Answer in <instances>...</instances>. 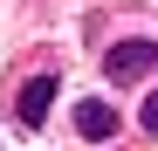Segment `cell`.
Returning a JSON list of instances; mask_svg holds the SVG:
<instances>
[{
  "label": "cell",
  "instance_id": "cell-4",
  "mask_svg": "<svg viewBox=\"0 0 158 151\" xmlns=\"http://www.w3.org/2000/svg\"><path fill=\"white\" fill-rule=\"evenodd\" d=\"M144 131H158V89L144 96Z\"/></svg>",
  "mask_w": 158,
  "mask_h": 151
},
{
  "label": "cell",
  "instance_id": "cell-2",
  "mask_svg": "<svg viewBox=\"0 0 158 151\" xmlns=\"http://www.w3.org/2000/svg\"><path fill=\"white\" fill-rule=\"evenodd\" d=\"M76 131H83L89 144H103V137H117V110L103 103V96H83V103H76Z\"/></svg>",
  "mask_w": 158,
  "mask_h": 151
},
{
  "label": "cell",
  "instance_id": "cell-1",
  "mask_svg": "<svg viewBox=\"0 0 158 151\" xmlns=\"http://www.w3.org/2000/svg\"><path fill=\"white\" fill-rule=\"evenodd\" d=\"M158 62L151 41H117L110 55H103V76H117V83H144V69Z\"/></svg>",
  "mask_w": 158,
  "mask_h": 151
},
{
  "label": "cell",
  "instance_id": "cell-3",
  "mask_svg": "<svg viewBox=\"0 0 158 151\" xmlns=\"http://www.w3.org/2000/svg\"><path fill=\"white\" fill-rule=\"evenodd\" d=\"M14 110H21V124H28V131H41V117L55 110V76H35V83L21 89V103H14Z\"/></svg>",
  "mask_w": 158,
  "mask_h": 151
}]
</instances>
